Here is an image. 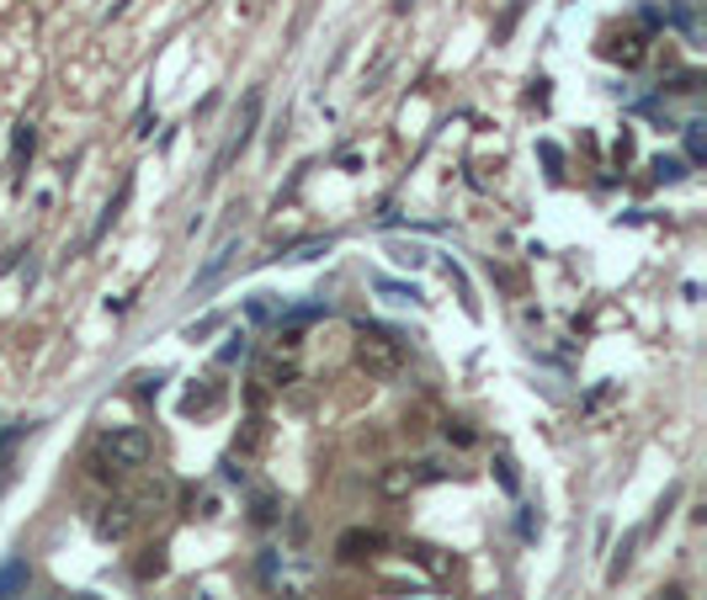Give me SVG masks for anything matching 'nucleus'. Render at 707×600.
I'll use <instances>...</instances> for the list:
<instances>
[{"mask_svg":"<svg viewBox=\"0 0 707 600\" xmlns=\"http://www.w3.org/2000/svg\"><path fill=\"white\" fill-rule=\"evenodd\" d=\"M357 367H362L367 378H399L405 372V346L394 336H384V330L362 324L357 330Z\"/></svg>","mask_w":707,"mask_h":600,"instance_id":"f257e3e1","label":"nucleus"},{"mask_svg":"<svg viewBox=\"0 0 707 600\" xmlns=\"http://www.w3.org/2000/svg\"><path fill=\"white\" fill-rule=\"evenodd\" d=\"M107 457H118L122 468H145L149 457H155V441H149V431L128 426V431H112V436H107Z\"/></svg>","mask_w":707,"mask_h":600,"instance_id":"f03ea898","label":"nucleus"},{"mask_svg":"<svg viewBox=\"0 0 707 600\" xmlns=\"http://www.w3.org/2000/svg\"><path fill=\"white\" fill-rule=\"evenodd\" d=\"M384 548V537H378V531H341V542H336V552H341L346 563H367V558H372V552Z\"/></svg>","mask_w":707,"mask_h":600,"instance_id":"7ed1b4c3","label":"nucleus"},{"mask_svg":"<svg viewBox=\"0 0 707 600\" xmlns=\"http://www.w3.org/2000/svg\"><path fill=\"white\" fill-rule=\"evenodd\" d=\"M256 118H261V91H250V97H245V118H240V133H235V139H229V149H223L219 170L229 166V160H235V154H240L245 144H250V128H256Z\"/></svg>","mask_w":707,"mask_h":600,"instance_id":"20e7f679","label":"nucleus"},{"mask_svg":"<svg viewBox=\"0 0 707 600\" xmlns=\"http://www.w3.org/2000/svg\"><path fill=\"white\" fill-rule=\"evenodd\" d=\"M97 531L101 537H112V542H122V537H128V531H133V504H107V510H101L97 516Z\"/></svg>","mask_w":707,"mask_h":600,"instance_id":"39448f33","label":"nucleus"},{"mask_svg":"<svg viewBox=\"0 0 707 600\" xmlns=\"http://www.w3.org/2000/svg\"><path fill=\"white\" fill-rule=\"evenodd\" d=\"M219 399H223L219 388H192V393H187V404H181V409H187V414H208V409L219 404Z\"/></svg>","mask_w":707,"mask_h":600,"instance_id":"423d86ee","label":"nucleus"},{"mask_svg":"<svg viewBox=\"0 0 707 600\" xmlns=\"http://www.w3.org/2000/svg\"><path fill=\"white\" fill-rule=\"evenodd\" d=\"M634 542H638V531H634V537H628V542H623V548H617V558H611L607 579H623V574H628V563H634Z\"/></svg>","mask_w":707,"mask_h":600,"instance_id":"0eeeda50","label":"nucleus"},{"mask_svg":"<svg viewBox=\"0 0 707 600\" xmlns=\"http://www.w3.org/2000/svg\"><path fill=\"white\" fill-rule=\"evenodd\" d=\"M261 441H267V431H261V420H250V426H245V436L235 441V452H256Z\"/></svg>","mask_w":707,"mask_h":600,"instance_id":"6e6552de","label":"nucleus"},{"mask_svg":"<svg viewBox=\"0 0 707 600\" xmlns=\"http://www.w3.org/2000/svg\"><path fill=\"white\" fill-rule=\"evenodd\" d=\"M659 600H681V590H659Z\"/></svg>","mask_w":707,"mask_h":600,"instance_id":"1a4fd4ad","label":"nucleus"},{"mask_svg":"<svg viewBox=\"0 0 707 600\" xmlns=\"http://www.w3.org/2000/svg\"><path fill=\"white\" fill-rule=\"evenodd\" d=\"M282 600H303V596H282Z\"/></svg>","mask_w":707,"mask_h":600,"instance_id":"9d476101","label":"nucleus"}]
</instances>
